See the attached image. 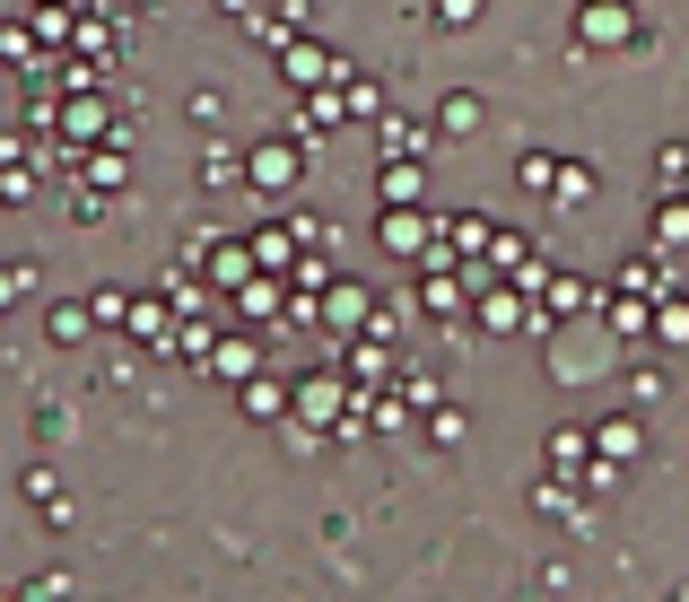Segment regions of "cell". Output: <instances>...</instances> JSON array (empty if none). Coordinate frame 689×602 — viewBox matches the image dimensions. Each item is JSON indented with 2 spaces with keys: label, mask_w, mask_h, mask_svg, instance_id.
<instances>
[{
  "label": "cell",
  "mask_w": 689,
  "mask_h": 602,
  "mask_svg": "<svg viewBox=\"0 0 689 602\" xmlns=\"http://www.w3.org/2000/svg\"><path fill=\"white\" fill-rule=\"evenodd\" d=\"M628 26H637V18H628V0H584V18H576V35H584V44H628Z\"/></svg>",
  "instance_id": "cell-1"
},
{
  "label": "cell",
  "mask_w": 689,
  "mask_h": 602,
  "mask_svg": "<svg viewBox=\"0 0 689 602\" xmlns=\"http://www.w3.org/2000/svg\"><path fill=\"white\" fill-rule=\"evenodd\" d=\"M288 184H297V149H280V140L253 149V193H288Z\"/></svg>",
  "instance_id": "cell-2"
},
{
  "label": "cell",
  "mask_w": 689,
  "mask_h": 602,
  "mask_svg": "<svg viewBox=\"0 0 689 602\" xmlns=\"http://www.w3.org/2000/svg\"><path fill=\"white\" fill-rule=\"evenodd\" d=\"M593 446H602L611 463H628V455H637V428H628V419H602V437H593Z\"/></svg>",
  "instance_id": "cell-3"
},
{
  "label": "cell",
  "mask_w": 689,
  "mask_h": 602,
  "mask_svg": "<svg viewBox=\"0 0 689 602\" xmlns=\"http://www.w3.org/2000/svg\"><path fill=\"white\" fill-rule=\"evenodd\" d=\"M419 237H428V228H419L411 210H393V219H384V244H393V253H419Z\"/></svg>",
  "instance_id": "cell-4"
},
{
  "label": "cell",
  "mask_w": 689,
  "mask_h": 602,
  "mask_svg": "<svg viewBox=\"0 0 689 602\" xmlns=\"http://www.w3.org/2000/svg\"><path fill=\"white\" fill-rule=\"evenodd\" d=\"M384 201H393V210L419 201V166H393V175H384Z\"/></svg>",
  "instance_id": "cell-5"
},
{
  "label": "cell",
  "mask_w": 689,
  "mask_h": 602,
  "mask_svg": "<svg viewBox=\"0 0 689 602\" xmlns=\"http://www.w3.org/2000/svg\"><path fill=\"white\" fill-rule=\"evenodd\" d=\"M655 237H664V244H689V210H664V219H655Z\"/></svg>",
  "instance_id": "cell-6"
},
{
  "label": "cell",
  "mask_w": 689,
  "mask_h": 602,
  "mask_svg": "<svg viewBox=\"0 0 689 602\" xmlns=\"http://www.w3.org/2000/svg\"><path fill=\"white\" fill-rule=\"evenodd\" d=\"M437 18H455V26H462V18H480V0H437Z\"/></svg>",
  "instance_id": "cell-7"
}]
</instances>
